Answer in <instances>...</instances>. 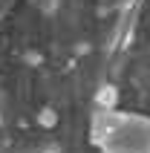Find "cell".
I'll list each match as a JSON object with an SVG mask.
<instances>
[{
  "mask_svg": "<svg viewBox=\"0 0 150 153\" xmlns=\"http://www.w3.org/2000/svg\"><path fill=\"white\" fill-rule=\"evenodd\" d=\"M20 153H61V145L49 136H41V139H32L20 147Z\"/></svg>",
  "mask_w": 150,
  "mask_h": 153,
  "instance_id": "3957f363",
  "label": "cell"
},
{
  "mask_svg": "<svg viewBox=\"0 0 150 153\" xmlns=\"http://www.w3.org/2000/svg\"><path fill=\"white\" fill-rule=\"evenodd\" d=\"M87 139L98 153H150V113L121 104L92 107Z\"/></svg>",
  "mask_w": 150,
  "mask_h": 153,
  "instance_id": "6da1fadb",
  "label": "cell"
},
{
  "mask_svg": "<svg viewBox=\"0 0 150 153\" xmlns=\"http://www.w3.org/2000/svg\"><path fill=\"white\" fill-rule=\"evenodd\" d=\"M58 121H61V116H58V107H55V104H43V107H38V113H35V124H38L41 130H55Z\"/></svg>",
  "mask_w": 150,
  "mask_h": 153,
  "instance_id": "7a4b0ae2",
  "label": "cell"
},
{
  "mask_svg": "<svg viewBox=\"0 0 150 153\" xmlns=\"http://www.w3.org/2000/svg\"><path fill=\"white\" fill-rule=\"evenodd\" d=\"M118 98H121L118 87H113V84H104V87L98 90V93L92 95V104H95V107H113V104H121Z\"/></svg>",
  "mask_w": 150,
  "mask_h": 153,
  "instance_id": "277c9868",
  "label": "cell"
}]
</instances>
